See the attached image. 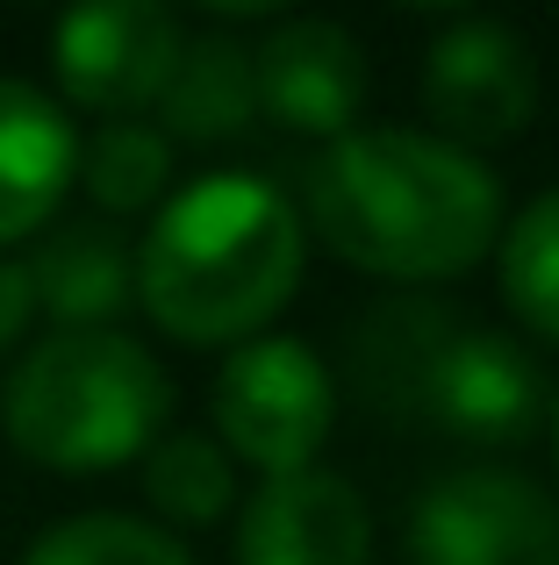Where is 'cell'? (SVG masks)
<instances>
[{"mask_svg": "<svg viewBox=\"0 0 559 565\" xmlns=\"http://www.w3.org/2000/svg\"><path fill=\"white\" fill-rule=\"evenodd\" d=\"M495 273H503V301L531 337L559 344V186L517 207V222L495 244Z\"/></svg>", "mask_w": 559, "mask_h": 565, "instance_id": "obj_16", "label": "cell"}, {"mask_svg": "<svg viewBox=\"0 0 559 565\" xmlns=\"http://www.w3.org/2000/svg\"><path fill=\"white\" fill-rule=\"evenodd\" d=\"M423 108L437 137L481 158V143H509L538 115V57L524 29L495 14H460L431 36L423 51Z\"/></svg>", "mask_w": 559, "mask_h": 565, "instance_id": "obj_8", "label": "cell"}, {"mask_svg": "<svg viewBox=\"0 0 559 565\" xmlns=\"http://www.w3.org/2000/svg\"><path fill=\"white\" fill-rule=\"evenodd\" d=\"M373 558V515L345 472H287L259 480L238 515V565H366Z\"/></svg>", "mask_w": 559, "mask_h": 565, "instance_id": "obj_10", "label": "cell"}, {"mask_svg": "<svg viewBox=\"0 0 559 565\" xmlns=\"http://www.w3.org/2000/svg\"><path fill=\"white\" fill-rule=\"evenodd\" d=\"M36 322V287H29L22 258H0V351H14Z\"/></svg>", "mask_w": 559, "mask_h": 565, "instance_id": "obj_18", "label": "cell"}, {"mask_svg": "<svg viewBox=\"0 0 559 565\" xmlns=\"http://www.w3.org/2000/svg\"><path fill=\"white\" fill-rule=\"evenodd\" d=\"M416 565H559V501L517 466H460L416 501Z\"/></svg>", "mask_w": 559, "mask_h": 565, "instance_id": "obj_7", "label": "cell"}, {"mask_svg": "<svg viewBox=\"0 0 559 565\" xmlns=\"http://www.w3.org/2000/svg\"><path fill=\"white\" fill-rule=\"evenodd\" d=\"M552 451H559V401H552Z\"/></svg>", "mask_w": 559, "mask_h": 565, "instance_id": "obj_19", "label": "cell"}, {"mask_svg": "<svg viewBox=\"0 0 559 565\" xmlns=\"http://www.w3.org/2000/svg\"><path fill=\"white\" fill-rule=\"evenodd\" d=\"M22 565H194V552L151 515L86 509V515H65L57 530H43Z\"/></svg>", "mask_w": 559, "mask_h": 565, "instance_id": "obj_17", "label": "cell"}, {"mask_svg": "<svg viewBox=\"0 0 559 565\" xmlns=\"http://www.w3.org/2000/svg\"><path fill=\"white\" fill-rule=\"evenodd\" d=\"M172 143H223L244 137L259 115V72H252V43L209 29V36H187L180 65H172L166 94H158Z\"/></svg>", "mask_w": 559, "mask_h": 565, "instance_id": "obj_13", "label": "cell"}, {"mask_svg": "<svg viewBox=\"0 0 559 565\" xmlns=\"http://www.w3.org/2000/svg\"><path fill=\"white\" fill-rule=\"evenodd\" d=\"M209 408H215V444L244 466H259L266 480L308 472L337 423V380L302 337H252L238 344L209 380Z\"/></svg>", "mask_w": 559, "mask_h": 565, "instance_id": "obj_5", "label": "cell"}, {"mask_svg": "<svg viewBox=\"0 0 559 565\" xmlns=\"http://www.w3.org/2000/svg\"><path fill=\"white\" fill-rule=\"evenodd\" d=\"M80 186V137L72 115L43 86L0 79V244L51 230L57 201Z\"/></svg>", "mask_w": 559, "mask_h": 565, "instance_id": "obj_11", "label": "cell"}, {"mask_svg": "<svg viewBox=\"0 0 559 565\" xmlns=\"http://www.w3.org/2000/svg\"><path fill=\"white\" fill-rule=\"evenodd\" d=\"M172 186V137L151 122H101L80 143V193L101 215H144Z\"/></svg>", "mask_w": 559, "mask_h": 565, "instance_id": "obj_15", "label": "cell"}, {"mask_svg": "<svg viewBox=\"0 0 559 565\" xmlns=\"http://www.w3.org/2000/svg\"><path fill=\"white\" fill-rule=\"evenodd\" d=\"M187 51V29L158 0H86L57 14L51 29V72L72 108H94L108 122L158 108L172 65Z\"/></svg>", "mask_w": 559, "mask_h": 565, "instance_id": "obj_6", "label": "cell"}, {"mask_svg": "<svg viewBox=\"0 0 559 565\" xmlns=\"http://www.w3.org/2000/svg\"><path fill=\"white\" fill-rule=\"evenodd\" d=\"M359 386L380 408L423 415L466 444H524L546 423L552 394L524 344L460 322L445 308H380L359 330Z\"/></svg>", "mask_w": 559, "mask_h": 565, "instance_id": "obj_4", "label": "cell"}, {"mask_svg": "<svg viewBox=\"0 0 559 565\" xmlns=\"http://www.w3.org/2000/svg\"><path fill=\"white\" fill-rule=\"evenodd\" d=\"M36 308H51L65 330H115L123 308H137V244L108 215H65L29 250Z\"/></svg>", "mask_w": 559, "mask_h": 565, "instance_id": "obj_12", "label": "cell"}, {"mask_svg": "<svg viewBox=\"0 0 559 565\" xmlns=\"http://www.w3.org/2000/svg\"><path fill=\"white\" fill-rule=\"evenodd\" d=\"M144 501L166 515V530H209L238 509V466L201 429H166L144 451Z\"/></svg>", "mask_w": 559, "mask_h": 565, "instance_id": "obj_14", "label": "cell"}, {"mask_svg": "<svg viewBox=\"0 0 559 565\" xmlns=\"http://www.w3.org/2000/svg\"><path fill=\"white\" fill-rule=\"evenodd\" d=\"M308 222L259 172H209L166 193L137 244V308L172 344H252L302 287Z\"/></svg>", "mask_w": 559, "mask_h": 565, "instance_id": "obj_2", "label": "cell"}, {"mask_svg": "<svg viewBox=\"0 0 559 565\" xmlns=\"http://www.w3.org/2000/svg\"><path fill=\"white\" fill-rule=\"evenodd\" d=\"M259 72V115L280 122L287 137H351L366 108V51L345 22L323 14H287L252 43Z\"/></svg>", "mask_w": 559, "mask_h": 565, "instance_id": "obj_9", "label": "cell"}, {"mask_svg": "<svg viewBox=\"0 0 559 565\" xmlns=\"http://www.w3.org/2000/svg\"><path fill=\"white\" fill-rule=\"evenodd\" d=\"M302 222L330 258L423 287L503 244V180L437 129H351L308 166Z\"/></svg>", "mask_w": 559, "mask_h": 565, "instance_id": "obj_1", "label": "cell"}, {"mask_svg": "<svg viewBox=\"0 0 559 565\" xmlns=\"http://www.w3.org/2000/svg\"><path fill=\"white\" fill-rule=\"evenodd\" d=\"M172 380L129 330H57L22 351L0 394V429L29 466L108 472L166 437Z\"/></svg>", "mask_w": 559, "mask_h": 565, "instance_id": "obj_3", "label": "cell"}]
</instances>
